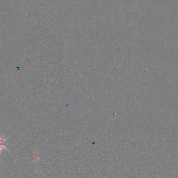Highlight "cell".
Here are the masks:
<instances>
[{
    "mask_svg": "<svg viewBox=\"0 0 178 178\" xmlns=\"http://www.w3.org/2000/svg\"><path fill=\"white\" fill-rule=\"evenodd\" d=\"M8 146V140L3 136H0V154H2V151L7 150Z\"/></svg>",
    "mask_w": 178,
    "mask_h": 178,
    "instance_id": "cell-1",
    "label": "cell"
}]
</instances>
